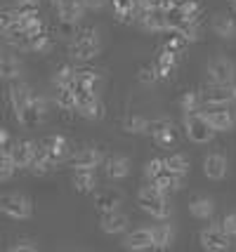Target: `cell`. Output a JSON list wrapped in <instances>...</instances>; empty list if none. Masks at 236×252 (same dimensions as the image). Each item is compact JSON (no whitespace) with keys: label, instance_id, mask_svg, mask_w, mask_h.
Returning <instances> with one entry per match:
<instances>
[{"label":"cell","instance_id":"47","mask_svg":"<svg viewBox=\"0 0 236 252\" xmlns=\"http://www.w3.org/2000/svg\"><path fill=\"white\" fill-rule=\"evenodd\" d=\"M12 144L10 139V132L5 130V127H0V151H7V146Z\"/></svg>","mask_w":236,"mask_h":252},{"label":"cell","instance_id":"1","mask_svg":"<svg viewBox=\"0 0 236 252\" xmlns=\"http://www.w3.org/2000/svg\"><path fill=\"white\" fill-rule=\"evenodd\" d=\"M101 40L97 29H73L71 33V43H68V55L76 62H90L100 55Z\"/></svg>","mask_w":236,"mask_h":252},{"label":"cell","instance_id":"27","mask_svg":"<svg viewBox=\"0 0 236 252\" xmlns=\"http://www.w3.org/2000/svg\"><path fill=\"white\" fill-rule=\"evenodd\" d=\"M55 167H57L55 160H52V158L47 156L45 149L38 144V146H35V154H34V160H31V165H29V170H31L35 177H45V175H50Z\"/></svg>","mask_w":236,"mask_h":252},{"label":"cell","instance_id":"12","mask_svg":"<svg viewBox=\"0 0 236 252\" xmlns=\"http://www.w3.org/2000/svg\"><path fill=\"white\" fill-rule=\"evenodd\" d=\"M31 99H34V90L29 88L26 83H22V80H12V85L7 88V104H10L14 118L29 106Z\"/></svg>","mask_w":236,"mask_h":252},{"label":"cell","instance_id":"7","mask_svg":"<svg viewBox=\"0 0 236 252\" xmlns=\"http://www.w3.org/2000/svg\"><path fill=\"white\" fill-rule=\"evenodd\" d=\"M232 236L222 229V224L217 226H205V229L199 233V243H201L203 250L208 252H227L232 250Z\"/></svg>","mask_w":236,"mask_h":252},{"label":"cell","instance_id":"36","mask_svg":"<svg viewBox=\"0 0 236 252\" xmlns=\"http://www.w3.org/2000/svg\"><path fill=\"white\" fill-rule=\"evenodd\" d=\"M123 130L130 132V134H144L146 118L144 116H137V113H128L123 118Z\"/></svg>","mask_w":236,"mask_h":252},{"label":"cell","instance_id":"25","mask_svg":"<svg viewBox=\"0 0 236 252\" xmlns=\"http://www.w3.org/2000/svg\"><path fill=\"white\" fill-rule=\"evenodd\" d=\"M189 215L194 220H201V221H208L213 220L215 215V200L208 196H199V198H191L189 200Z\"/></svg>","mask_w":236,"mask_h":252},{"label":"cell","instance_id":"44","mask_svg":"<svg viewBox=\"0 0 236 252\" xmlns=\"http://www.w3.org/2000/svg\"><path fill=\"white\" fill-rule=\"evenodd\" d=\"M35 250H38V245H35L34 241H26V238H22V241H17L10 245V252H35Z\"/></svg>","mask_w":236,"mask_h":252},{"label":"cell","instance_id":"3","mask_svg":"<svg viewBox=\"0 0 236 252\" xmlns=\"http://www.w3.org/2000/svg\"><path fill=\"white\" fill-rule=\"evenodd\" d=\"M182 132H184V137L189 139L191 144H210L215 137V130L213 125L208 123L205 118V113L201 109L199 111H191V113H184V118H182Z\"/></svg>","mask_w":236,"mask_h":252},{"label":"cell","instance_id":"21","mask_svg":"<svg viewBox=\"0 0 236 252\" xmlns=\"http://www.w3.org/2000/svg\"><path fill=\"white\" fill-rule=\"evenodd\" d=\"M113 5V17L116 22L121 24H137L142 7H139V0H111Z\"/></svg>","mask_w":236,"mask_h":252},{"label":"cell","instance_id":"40","mask_svg":"<svg viewBox=\"0 0 236 252\" xmlns=\"http://www.w3.org/2000/svg\"><path fill=\"white\" fill-rule=\"evenodd\" d=\"M137 80H139L142 85H154L156 80H161V78H158L156 62H149V64L142 66V68H139V73H137Z\"/></svg>","mask_w":236,"mask_h":252},{"label":"cell","instance_id":"50","mask_svg":"<svg viewBox=\"0 0 236 252\" xmlns=\"http://www.w3.org/2000/svg\"><path fill=\"white\" fill-rule=\"evenodd\" d=\"M50 2H52V5H55V7H59V5H62V2H64V0H50Z\"/></svg>","mask_w":236,"mask_h":252},{"label":"cell","instance_id":"37","mask_svg":"<svg viewBox=\"0 0 236 252\" xmlns=\"http://www.w3.org/2000/svg\"><path fill=\"white\" fill-rule=\"evenodd\" d=\"M180 109L184 111V113H191V111L203 109L201 92H194V90H189V92H184V94L180 97Z\"/></svg>","mask_w":236,"mask_h":252},{"label":"cell","instance_id":"11","mask_svg":"<svg viewBox=\"0 0 236 252\" xmlns=\"http://www.w3.org/2000/svg\"><path fill=\"white\" fill-rule=\"evenodd\" d=\"M40 146L55 160V165L64 163V160H71V142H68L64 134H47L45 139L40 142Z\"/></svg>","mask_w":236,"mask_h":252},{"label":"cell","instance_id":"16","mask_svg":"<svg viewBox=\"0 0 236 252\" xmlns=\"http://www.w3.org/2000/svg\"><path fill=\"white\" fill-rule=\"evenodd\" d=\"M123 248L125 250H130V252L154 250V231H151V226L130 231V233L123 238Z\"/></svg>","mask_w":236,"mask_h":252},{"label":"cell","instance_id":"52","mask_svg":"<svg viewBox=\"0 0 236 252\" xmlns=\"http://www.w3.org/2000/svg\"><path fill=\"white\" fill-rule=\"evenodd\" d=\"M232 92H234V101H236V85H232Z\"/></svg>","mask_w":236,"mask_h":252},{"label":"cell","instance_id":"9","mask_svg":"<svg viewBox=\"0 0 236 252\" xmlns=\"http://www.w3.org/2000/svg\"><path fill=\"white\" fill-rule=\"evenodd\" d=\"M47 118V101L43 97L34 94V99L29 101V106L17 116V123L24 127H38L40 123H45Z\"/></svg>","mask_w":236,"mask_h":252},{"label":"cell","instance_id":"17","mask_svg":"<svg viewBox=\"0 0 236 252\" xmlns=\"http://www.w3.org/2000/svg\"><path fill=\"white\" fill-rule=\"evenodd\" d=\"M139 29L146 33H163L168 31V12L163 10H142L139 14Z\"/></svg>","mask_w":236,"mask_h":252},{"label":"cell","instance_id":"26","mask_svg":"<svg viewBox=\"0 0 236 252\" xmlns=\"http://www.w3.org/2000/svg\"><path fill=\"white\" fill-rule=\"evenodd\" d=\"M24 73V64L19 57L14 55H2L0 57V80H19Z\"/></svg>","mask_w":236,"mask_h":252},{"label":"cell","instance_id":"43","mask_svg":"<svg viewBox=\"0 0 236 252\" xmlns=\"http://www.w3.org/2000/svg\"><path fill=\"white\" fill-rule=\"evenodd\" d=\"M156 64H161V66H177V52H172L170 47H161V52H158V57H156Z\"/></svg>","mask_w":236,"mask_h":252},{"label":"cell","instance_id":"30","mask_svg":"<svg viewBox=\"0 0 236 252\" xmlns=\"http://www.w3.org/2000/svg\"><path fill=\"white\" fill-rule=\"evenodd\" d=\"M213 31L220 38H234L236 35V17L232 14H215L213 17Z\"/></svg>","mask_w":236,"mask_h":252},{"label":"cell","instance_id":"13","mask_svg":"<svg viewBox=\"0 0 236 252\" xmlns=\"http://www.w3.org/2000/svg\"><path fill=\"white\" fill-rule=\"evenodd\" d=\"M88 7L83 5V0H64L59 7H57V17H59V24L64 26H78L85 17Z\"/></svg>","mask_w":236,"mask_h":252},{"label":"cell","instance_id":"6","mask_svg":"<svg viewBox=\"0 0 236 252\" xmlns=\"http://www.w3.org/2000/svg\"><path fill=\"white\" fill-rule=\"evenodd\" d=\"M205 73H208V80H210L213 85H234L236 66L232 59H227V57L220 55V57H213V59L208 62Z\"/></svg>","mask_w":236,"mask_h":252},{"label":"cell","instance_id":"19","mask_svg":"<svg viewBox=\"0 0 236 252\" xmlns=\"http://www.w3.org/2000/svg\"><path fill=\"white\" fill-rule=\"evenodd\" d=\"M35 146H38V142H31V139H17V142H12L10 146H7L12 160H14V165H17L19 170L31 165L34 154H35Z\"/></svg>","mask_w":236,"mask_h":252},{"label":"cell","instance_id":"42","mask_svg":"<svg viewBox=\"0 0 236 252\" xmlns=\"http://www.w3.org/2000/svg\"><path fill=\"white\" fill-rule=\"evenodd\" d=\"M19 19V10H10V7H0V33H5L12 24Z\"/></svg>","mask_w":236,"mask_h":252},{"label":"cell","instance_id":"10","mask_svg":"<svg viewBox=\"0 0 236 252\" xmlns=\"http://www.w3.org/2000/svg\"><path fill=\"white\" fill-rule=\"evenodd\" d=\"M201 101L203 109H217V106H232L234 101V92H232V85H213L205 88L201 92Z\"/></svg>","mask_w":236,"mask_h":252},{"label":"cell","instance_id":"33","mask_svg":"<svg viewBox=\"0 0 236 252\" xmlns=\"http://www.w3.org/2000/svg\"><path fill=\"white\" fill-rule=\"evenodd\" d=\"M55 104L62 111H76V90H73V85L71 88H57Z\"/></svg>","mask_w":236,"mask_h":252},{"label":"cell","instance_id":"28","mask_svg":"<svg viewBox=\"0 0 236 252\" xmlns=\"http://www.w3.org/2000/svg\"><path fill=\"white\" fill-rule=\"evenodd\" d=\"M71 184L78 193H95L97 191V175H95V170H73Z\"/></svg>","mask_w":236,"mask_h":252},{"label":"cell","instance_id":"46","mask_svg":"<svg viewBox=\"0 0 236 252\" xmlns=\"http://www.w3.org/2000/svg\"><path fill=\"white\" fill-rule=\"evenodd\" d=\"M83 5H85L88 10L97 12V10H101V7H106V5H109V0H83Z\"/></svg>","mask_w":236,"mask_h":252},{"label":"cell","instance_id":"5","mask_svg":"<svg viewBox=\"0 0 236 252\" xmlns=\"http://www.w3.org/2000/svg\"><path fill=\"white\" fill-rule=\"evenodd\" d=\"M76 90V111L88 121H100L104 118V104H101L97 90H83L73 85Z\"/></svg>","mask_w":236,"mask_h":252},{"label":"cell","instance_id":"41","mask_svg":"<svg viewBox=\"0 0 236 252\" xmlns=\"http://www.w3.org/2000/svg\"><path fill=\"white\" fill-rule=\"evenodd\" d=\"M163 170H166V158H151V160L146 163V167H144V177L151 182V179H156Z\"/></svg>","mask_w":236,"mask_h":252},{"label":"cell","instance_id":"23","mask_svg":"<svg viewBox=\"0 0 236 252\" xmlns=\"http://www.w3.org/2000/svg\"><path fill=\"white\" fill-rule=\"evenodd\" d=\"M104 175L109 177L111 182H118V179H125V177L130 175V158L128 156H109L106 160H104Z\"/></svg>","mask_w":236,"mask_h":252},{"label":"cell","instance_id":"45","mask_svg":"<svg viewBox=\"0 0 236 252\" xmlns=\"http://www.w3.org/2000/svg\"><path fill=\"white\" fill-rule=\"evenodd\" d=\"M222 224V229L232 236V238H236V212H232V215H225V220L220 221Z\"/></svg>","mask_w":236,"mask_h":252},{"label":"cell","instance_id":"49","mask_svg":"<svg viewBox=\"0 0 236 252\" xmlns=\"http://www.w3.org/2000/svg\"><path fill=\"white\" fill-rule=\"evenodd\" d=\"M38 2H40V0H17L19 7H38Z\"/></svg>","mask_w":236,"mask_h":252},{"label":"cell","instance_id":"2","mask_svg":"<svg viewBox=\"0 0 236 252\" xmlns=\"http://www.w3.org/2000/svg\"><path fill=\"white\" fill-rule=\"evenodd\" d=\"M137 203H139V208L144 210L149 217H154L156 221H166L172 215V208L168 203V193H163L154 184H146V187L139 189Z\"/></svg>","mask_w":236,"mask_h":252},{"label":"cell","instance_id":"39","mask_svg":"<svg viewBox=\"0 0 236 252\" xmlns=\"http://www.w3.org/2000/svg\"><path fill=\"white\" fill-rule=\"evenodd\" d=\"M177 14L182 17H187V19H199V14H201V2L199 0H180V5H177Z\"/></svg>","mask_w":236,"mask_h":252},{"label":"cell","instance_id":"24","mask_svg":"<svg viewBox=\"0 0 236 252\" xmlns=\"http://www.w3.org/2000/svg\"><path fill=\"white\" fill-rule=\"evenodd\" d=\"M121 203H123V196H121L118 191H113V189H104L100 193H95V210H97L100 215L118 210Z\"/></svg>","mask_w":236,"mask_h":252},{"label":"cell","instance_id":"22","mask_svg":"<svg viewBox=\"0 0 236 252\" xmlns=\"http://www.w3.org/2000/svg\"><path fill=\"white\" fill-rule=\"evenodd\" d=\"M149 184H154L156 189H161L163 193H175V191H182L187 187V175H180V172H170V170H163L156 179H151Z\"/></svg>","mask_w":236,"mask_h":252},{"label":"cell","instance_id":"18","mask_svg":"<svg viewBox=\"0 0 236 252\" xmlns=\"http://www.w3.org/2000/svg\"><path fill=\"white\" fill-rule=\"evenodd\" d=\"M101 163H104V156L95 146H85V149H80V151L71 156V167L73 170H97Z\"/></svg>","mask_w":236,"mask_h":252},{"label":"cell","instance_id":"20","mask_svg":"<svg viewBox=\"0 0 236 252\" xmlns=\"http://www.w3.org/2000/svg\"><path fill=\"white\" fill-rule=\"evenodd\" d=\"M130 226V220L128 215L121 212V210H113V212H104L100 220V229L106 233V236H118V233H125Z\"/></svg>","mask_w":236,"mask_h":252},{"label":"cell","instance_id":"14","mask_svg":"<svg viewBox=\"0 0 236 252\" xmlns=\"http://www.w3.org/2000/svg\"><path fill=\"white\" fill-rule=\"evenodd\" d=\"M205 118L213 125L215 132H229L234 130L236 125V113L232 111V106H217V109H205Z\"/></svg>","mask_w":236,"mask_h":252},{"label":"cell","instance_id":"15","mask_svg":"<svg viewBox=\"0 0 236 252\" xmlns=\"http://www.w3.org/2000/svg\"><path fill=\"white\" fill-rule=\"evenodd\" d=\"M227 170H229V163H227V156L222 151H213L203 158V175L210 182H222L227 177Z\"/></svg>","mask_w":236,"mask_h":252},{"label":"cell","instance_id":"4","mask_svg":"<svg viewBox=\"0 0 236 252\" xmlns=\"http://www.w3.org/2000/svg\"><path fill=\"white\" fill-rule=\"evenodd\" d=\"M0 212L10 220H31L34 215V203L31 198L24 196V193H5L0 196Z\"/></svg>","mask_w":236,"mask_h":252},{"label":"cell","instance_id":"34","mask_svg":"<svg viewBox=\"0 0 236 252\" xmlns=\"http://www.w3.org/2000/svg\"><path fill=\"white\" fill-rule=\"evenodd\" d=\"M52 83H55V88H71V85L76 83V68L68 66V64H62L55 71Z\"/></svg>","mask_w":236,"mask_h":252},{"label":"cell","instance_id":"8","mask_svg":"<svg viewBox=\"0 0 236 252\" xmlns=\"http://www.w3.org/2000/svg\"><path fill=\"white\" fill-rule=\"evenodd\" d=\"M146 137H151L156 146L161 149H170L175 146V125L170 118H156V121H146Z\"/></svg>","mask_w":236,"mask_h":252},{"label":"cell","instance_id":"29","mask_svg":"<svg viewBox=\"0 0 236 252\" xmlns=\"http://www.w3.org/2000/svg\"><path fill=\"white\" fill-rule=\"evenodd\" d=\"M154 250H168L175 243V226L172 224H154Z\"/></svg>","mask_w":236,"mask_h":252},{"label":"cell","instance_id":"48","mask_svg":"<svg viewBox=\"0 0 236 252\" xmlns=\"http://www.w3.org/2000/svg\"><path fill=\"white\" fill-rule=\"evenodd\" d=\"M161 2L163 0H139V7L142 10H161Z\"/></svg>","mask_w":236,"mask_h":252},{"label":"cell","instance_id":"31","mask_svg":"<svg viewBox=\"0 0 236 252\" xmlns=\"http://www.w3.org/2000/svg\"><path fill=\"white\" fill-rule=\"evenodd\" d=\"M83 90H100L101 85V73L95 68H76V83Z\"/></svg>","mask_w":236,"mask_h":252},{"label":"cell","instance_id":"38","mask_svg":"<svg viewBox=\"0 0 236 252\" xmlns=\"http://www.w3.org/2000/svg\"><path fill=\"white\" fill-rule=\"evenodd\" d=\"M14 172H17V165H14V160H12L10 151H0V182L12 179Z\"/></svg>","mask_w":236,"mask_h":252},{"label":"cell","instance_id":"32","mask_svg":"<svg viewBox=\"0 0 236 252\" xmlns=\"http://www.w3.org/2000/svg\"><path fill=\"white\" fill-rule=\"evenodd\" d=\"M55 47V38L45 33V29L40 33H34V35H29V52H38V55H45Z\"/></svg>","mask_w":236,"mask_h":252},{"label":"cell","instance_id":"35","mask_svg":"<svg viewBox=\"0 0 236 252\" xmlns=\"http://www.w3.org/2000/svg\"><path fill=\"white\" fill-rule=\"evenodd\" d=\"M189 158L184 154H180V151H175V154H170L168 158H166V170H170V172H180V175H189Z\"/></svg>","mask_w":236,"mask_h":252},{"label":"cell","instance_id":"51","mask_svg":"<svg viewBox=\"0 0 236 252\" xmlns=\"http://www.w3.org/2000/svg\"><path fill=\"white\" fill-rule=\"evenodd\" d=\"M229 5H232V7H234V12H236V0H229Z\"/></svg>","mask_w":236,"mask_h":252}]
</instances>
